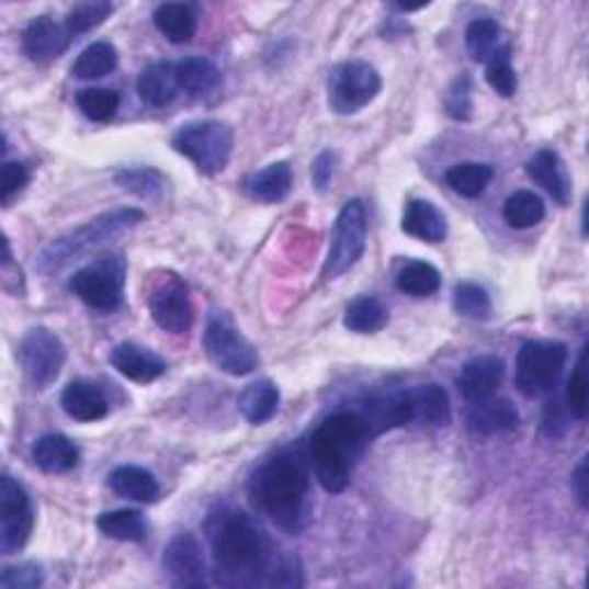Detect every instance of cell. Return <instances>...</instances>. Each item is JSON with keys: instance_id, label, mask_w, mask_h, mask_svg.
Here are the masks:
<instances>
[{"instance_id": "cell-42", "label": "cell", "mask_w": 589, "mask_h": 589, "mask_svg": "<svg viewBox=\"0 0 589 589\" xmlns=\"http://www.w3.org/2000/svg\"><path fill=\"white\" fill-rule=\"evenodd\" d=\"M585 348L580 350V358H578V364H576V371L571 375L569 381V387H567V406H569V412L576 417V419H585L587 417V394H589V383H587V364H585Z\"/></svg>"}, {"instance_id": "cell-34", "label": "cell", "mask_w": 589, "mask_h": 589, "mask_svg": "<svg viewBox=\"0 0 589 589\" xmlns=\"http://www.w3.org/2000/svg\"><path fill=\"white\" fill-rule=\"evenodd\" d=\"M98 528L102 534L117 539V541H132L138 544L148 534L146 518L136 509H115V511H104L98 518Z\"/></svg>"}, {"instance_id": "cell-33", "label": "cell", "mask_w": 589, "mask_h": 589, "mask_svg": "<svg viewBox=\"0 0 589 589\" xmlns=\"http://www.w3.org/2000/svg\"><path fill=\"white\" fill-rule=\"evenodd\" d=\"M492 180V167L479 161H463L444 173V182L452 186L458 196L479 199Z\"/></svg>"}, {"instance_id": "cell-44", "label": "cell", "mask_w": 589, "mask_h": 589, "mask_svg": "<svg viewBox=\"0 0 589 589\" xmlns=\"http://www.w3.org/2000/svg\"><path fill=\"white\" fill-rule=\"evenodd\" d=\"M446 113L454 121H469L473 117V88H469V77H458L450 92H446Z\"/></svg>"}, {"instance_id": "cell-26", "label": "cell", "mask_w": 589, "mask_h": 589, "mask_svg": "<svg viewBox=\"0 0 589 589\" xmlns=\"http://www.w3.org/2000/svg\"><path fill=\"white\" fill-rule=\"evenodd\" d=\"M293 186V171L286 161H274L268 169L245 180V192L258 203L284 201Z\"/></svg>"}, {"instance_id": "cell-32", "label": "cell", "mask_w": 589, "mask_h": 589, "mask_svg": "<svg viewBox=\"0 0 589 589\" xmlns=\"http://www.w3.org/2000/svg\"><path fill=\"white\" fill-rule=\"evenodd\" d=\"M117 67V49L111 42H92L72 65V75L81 81L104 79Z\"/></svg>"}, {"instance_id": "cell-24", "label": "cell", "mask_w": 589, "mask_h": 589, "mask_svg": "<svg viewBox=\"0 0 589 589\" xmlns=\"http://www.w3.org/2000/svg\"><path fill=\"white\" fill-rule=\"evenodd\" d=\"M400 228L408 233L410 238H417L421 242H442L446 238V219L442 212L423 199H412L404 212V222Z\"/></svg>"}, {"instance_id": "cell-5", "label": "cell", "mask_w": 589, "mask_h": 589, "mask_svg": "<svg viewBox=\"0 0 589 589\" xmlns=\"http://www.w3.org/2000/svg\"><path fill=\"white\" fill-rule=\"evenodd\" d=\"M233 144V129L222 121L186 123L173 136L175 152L190 159L203 175H217L228 167Z\"/></svg>"}, {"instance_id": "cell-12", "label": "cell", "mask_w": 589, "mask_h": 589, "mask_svg": "<svg viewBox=\"0 0 589 589\" xmlns=\"http://www.w3.org/2000/svg\"><path fill=\"white\" fill-rule=\"evenodd\" d=\"M35 525V511L23 488L14 477L0 479V551L5 555L19 553L29 544Z\"/></svg>"}, {"instance_id": "cell-7", "label": "cell", "mask_w": 589, "mask_h": 589, "mask_svg": "<svg viewBox=\"0 0 589 589\" xmlns=\"http://www.w3.org/2000/svg\"><path fill=\"white\" fill-rule=\"evenodd\" d=\"M125 276H127L125 256L109 253L75 272V276L69 279V291H72L83 304H88L90 309L115 312L117 306L123 304Z\"/></svg>"}, {"instance_id": "cell-36", "label": "cell", "mask_w": 589, "mask_h": 589, "mask_svg": "<svg viewBox=\"0 0 589 589\" xmlns=\"http://www.w3.org/2000/svg\"><path fill=\"white\" fill-rule=\"evenodd\" d=\"M396 286L400 293L412 295V297H429L440 291L442 276L438 268H433L427 261H412L396 276Z\"/></svg>"}, {"instance_id": "cell-6", "label": "cell", "mask_w": 589, "mask_h": 589, "mask_svg": "<svg viewBox=\"0 0 589 589\" xmlns=\"http://www.w3.org/2000/svg\"><path fill=\"white\" fill-rule=\"evenodd\" d=\"M569 350L562 341H528L516 358V387L525 398L551 394L567 366Z\"/></svg>"}, {"instance_id": "cell-31", "label": "cell", "mask_w": 589, "mask_h": 589, "mask_svg": "<svg viewBox=\"0 0 589 589\" xmlns=\"http://www.w3.org/2000/svg\"><path fill=\"white\" fill-rule=\"evenodd\" d=\"M465 46L475 63H488L498 56L507 44H502V29L495 19H475L465 31Z\"/></svg>"}, {"instance_id": "cell-35", "label": "cell", "mask_w": 589, "mask_h": 589, "mask_svg": "<svg viewBox=\"0 0 589 589\" xmlns=\"http://www.w3.org/2000/svg\"><path fill=\"white\" fill-rule=\"evenodd\" d=\"M502 217L511 228L525 230V228L536 226L539 222H544L546 205H544V201H541V196H536L534 192L521 190L507 199Z\"/></svg>"}, {"instance_id": "cell-40", "label": "cell", "mask_w": 589, "mask_h": 589, "mask_svg": "<svg viewBox=\"0 0 589 589\" xmlns=\"http://www.w3.org/2000/svg\"><path fill=\"white\" fill-rule=\"evenodd\" d=\"M454 309L458 316L469 320H488L492 314V302L488 291L479 284H458L454 288Z\"/></svg>"}, {"instance_id": "cell-17", "label": "cell", "mask_w": 589, "mask_h": 589, "mask_svg": "<svg viewBox=\"0 0 589 589\" xmlns=\"http://www.w3.org/2000/svg\"><path fill=\"white\" fill-rule=\"evenodd\" d=\"M69 39L65 26H58L52 16H35L23 31V52L33 63L46 65L63 56Z\"/></svg>"}, {"instance_id": "cell-10", "label": "cell", "mask_w": 589, "mask_h": 589, "mask_svg": "<svg viewBox=\"0 0 589 589\" xmlns=\"http://www.w3.org/2000/svg\"><path fill=\"white\" fill-rule=\"evenodd\" d=\"M329 106L339 115H352L381 95L383 79L378 69L364 60L339 65L329 77Z\"/></svg>"}, {"instance_id": "cell-15", "label": "cell", "mask_w": 589, "mask_h": 589, "mask_svg": "<svg viewBox=\"0 0 589 589\" xmlns=\"http://www.w3.org/2000/svg\"><path fill=\"white\" fill-rule=\"evenodd\" d=\"M109 362L117 373L123 375V378H127L132 383H138V385L155 383L169 369L167 362H163L157 355V352H152V350H148L144 346L129 343V341L117 343L111 350Z\"/></svg>"}, {"instance_id": "cell-8", "label": "cell", "mask_w": 589, "mask_h": 589, "mask_svg": "<svg viewBox=\"0 0 589 589\" xmlns=\"http://www.w3.org/2000/svg\"><path fill=\"white\" fill-rule=\"evenodd\" d=\"M203 348L212 364L228 375H235V378L249 375L258 366L253 343L224 314H215L207 320Z\"/></svg>"}, {"instance_id": "cell-48", "label": "cell", "mask_w": 589, "mask_h": 589, "mask_svg": "<svg viewBox=\"0 0 589 589\" xmlns=\"http://www.w3.org/2000/svg\"><path fill=\"white\" fill-rule=\"evenodd\" d=\"M571 484H574V492H576L580 507H587V456H582L578 467L574 469Z\"/></svg>"}, {"instance_id": "cell-38", "label": "cell", "mask_w": 589, "mask_h": 589, "mask_svg": "<svg viewBox=\"0 0 589 589\" xmlns=\"http://www.w3.org/2000/svg\"><path fill=\"white\" fill-rule=\"evenodd\" d=\"M115 182L123 186L125 192H132L140 199L157 201L163 194V175L157 169L138 167V169H123L115 173Z\"/></svg>"}, {"instance_id": "cell-1", "label": "cell", "mask_w": 589, "mask_h": 589, "mask_svg": "<svg viewBox=\"0 0 589 589\" xmlns=\"http://www.w3.org/2000/svg\"><path fill=\"white\" fill-rule=\"evenodd\" d=\"M215 559V580L224 587L265 585L276 551L270 534L245 511L219 505L203 523Z\"/></svg>"}, {"instance_id": "cell-2", "label": "cell", "mask_w": 589, "mask_h": 589, "mask_svg": "<svg viewBox=\"0 0 589 589\" xmlns=\"http://www.w3.org/2000/svg\"><path fill=\"white\" fill-rule=\"evenodd\" d=\"M312 479L299 454L281 452L258 465L249 479L251 505L284 532L297 534L309 518Z\"/></svg>"}, {"instance_id": "cell-30", "label": "cell", "mask_w": 589, "mask_h": 589, "mask_svg": "<svg viewBox=\"0 0 589 589\" xmlns=\"http://www.w3.org/2000/svg\"><path fill=\"white\" fill-rule=\"evenodd\" d=\"M389 322V314L385 309V304L378 297L362 295L358 299H352L346 306L343 314V325L350 332L358 335H375Z\"/></svg>"}, {"instance_id": "cell-23", "label": "cell", "mask_w": 589, "mask_h": 589, "mask_svg": "<svg viewBox=\"0 0 589 589\" xmlns=\"http://www.w3.org/2000/svg\"><path fill=\"white\" fill-rule=\"evenodd\" d=\"M136 90H138V98L148 106H157V109L169 106L180 90L175 65L163 63V60L150 63L144 72H140Z\"/></svg>"}, {"instance_id": "cell-18", "label": "cell", "mask_w": 589, "mask_h": 589, "mask_svg": "<svg viewBox=\"0 0 589 589\" xmlns=\"http://www.w3.org/2000/svg\"><path fill=\"white\" fill-rule=\"evenodd\" d=\"M521 423V415H518L516 406L509 398H486L473 406L467 412V429L475 435H502L511 433Z\"/></svg>"}, {"instance_id": "cell-27", "label": "cell", "mask_w": 589, "mask_h": 589, "mask_svg": "<svg viewBox=\"0 0 589 589\" xmlns=\"http://www.w3.org/2000/svg\"><path fill=\"white\" fill-rule=\"evenodd\" d=\"M175 75H178L180 90H184L186 95H192V98L207 95V92L215 90L222 81L219 67L203 56H190L180 60L175 65Z\"/></svg>"}, {"instance_id": "cell-16", "label": "cell", "mask_w": 589, "mask_h": 589, "mask_svg": "<svg viewBox=\"0 0 589 589\" xmlns=\"http://www.w3.org/2000/svg\"><path fill=\"white\" fill-rule=\"evenodd\" d=\"M505 381V362L498 355H479L465 362L458 375V389L469 404L492 398Z\"/></svg>"}, {"instance_id": "cell-13", "label": "cell", "mask_w": 589, "mask_h": 589, "mask_svg": "<svg viewBox=\"0 0 589 589\" xmlns=\"http://www.w3.org/2000/svg\"><path fill=\"white\" fill-rule=\"evenodd\" d=\"M148 309L152 320L171 335L190 332L194 325V306L190 288L175 274H167L152 286L148 295Z\"/></svg>"}, {"instance_id": "cell-28", "label": "cell", "mask_w": 589, "mask_h": 589, "mask_svg": "<svg viewBox=\"0 0 589 589\" xmlns=\"http://www.w3.org/2000/svg\"><path fill=\"white\" fill-rule=\"evenodd\" d=\"M279 404H281L279 387L272 381H256L240 394L238 408L249 423L261 427V423H268L276 415Z\"/></svg>"}, {"instance_id": "cell-20", "label": "cell", "mask_w": 589, "mask_h": 589, "mask_svg": "<svg viewBox=\"0 0 589 589\" xmlns=\"http://www.w3.org/2000/svg\"><path fill=\"white\" fill-rule=\"evenodd\" d=\"M525 171L541 186V190L548 192V196L557 205H569V201H571V180H569L567 169H564V163H562L557 152H553V150L534 152L532 159L528 161Z\"/></svg>"}, {"instance_id": "cell-29", "label": "cell", "mask_w": 589, "mask_h": 589, "mask_svg": "<svg viewBox=\"0 0 589 589\" xmlns=\"http://www.w3.org/2000/svg\"><path fill=\"white\" fill-rule=\"evenodd\" d=\"M152 21L157 31L173 44H186L196 35V14L192 5L163 3L155 10Z\"/></svg>"}, {"instance_id": "cell-4", "label": "cell", "mask_w": 589, "mask_h": 589, "mask_svg": "<svg viewBox=\"0 0 589 589\" xmlns=\"http://www.w3.org/2000/svg\"><path fill=\"white\" fill-rule=\"evenodd\" d=\"M144 222V212L136 207H123L106 212V215L88 222L86 226L63 235V238L54 240L49 247L42 249L37 256L35 268L44 274H52L63 270L72 261H79L81 256H88L106 245H111L115 238H121L127 230L136 228Z\"/></svg>"}, {"instance_id": "cell-19", "label": "cell", "mask_w": 589, "mask_h": 589, "mask_svg": "<svg viewBox=\"0 0 589 589\" xmlns=\"http://www.w3.org/2000/svg\"><path fill=\"white\" fill-rule=\"evenodd\" d=\"M410 423H427V427H450L452 406L446 392L435 385H419L404 392Z\"/></svg>"}, {"instance_id": "cell-3", "label": "cell", "mask_w": 589, "mask_h": 589, "mask_svg": "<svg viewBox=\"0 0 589 589\" xmlns=\"http://www.w3.org/2000/svg\"><path fill=\"white\" fill-rule=\"evenodd\" d=\"M371 435L355 410L329 415L309 440V461L327 492H343Z\"/></svg>"}, {"instance_id": "cell-45", "label": "cell", "mask_w": 589, "mask_h": 589, "mask_svg": "<svg viewBox=\"0 0 589 589\" xmlns=\"http://www.w3.org/2000/svg\"><path fill=\"white\" fill-rule=\"evenodd\" d=\"M302 564L295 555H279L272 564L268 587H302Z\"/></svg>"}, {"instance_id": "cell-39", "label": "cell", "mask_w": 589, "mask_h": 589, "mask_svg": "<svg viewBox=\"0 0 589 589\" xmlns=\"http://www.w3.org/2000/svg\"><path fill=\"white\" fill-rule=\"evenodd\" d=\"M113 10L115 8L113 3H109V0H90V3H81L67 14L65 31L69 33V37L83 35L92 29L102 26V23L113 14Z\"/></svg>"}, {"instance_id": "cell-22", "label": "cell", "mask_w": 589, "mask_h": 589, "mask_svg": "<svg viewBox=\"0 0 589 589\" xmlns=\"http://www.w3.org/2000/svg\"><path fill=\"white\" fill-rule=\"evenodd\" d=\"M33 461L46 475H65L79 465V450L69 438L49 433L33 444Z\"/></svg>"}, {"instance_id": "cell-14", "label": "cell", "mask_w": 589, "mask_h": 589, "mask_svg": "<svg viewBox=\"0 0 589 589\" xmlns=\"http://www.w3.org/2000/svg\"><path fill=\"white\" fill-rule=\"evenodd\" d=\"M163 571L175 587H203L207 564L201 541L192 532L175 534L163 548Z\"/></svg>"}, {"instance_id": "cell-41", "label": "cell", "mask_w": 589, "mask_h": 589, "mask_svg": "<svg viewBox=\"0 0 589 589\" xmlns=\"http://www.w3.org/2000/svg\"><path fill=\"white\" fill-rule=\"evenodd\" d=\"M486 83L495 92H498L500 98H513V92L518 88V79H516V72L511 67L509 46H505V49L498 56H492L486 63Z\"/></svg>"}, {"instance_id": "cell-46", "label": "cell", "mask_w": 589, "mask_h": 589, "mask_svg": "<svg viewBox=\"0 0 589 589\" xmlns=\"http://www.w3.org/2000/svg\"><path fill=\"white\" fill-rule=\"evenodd\" d=\"M29 169L21 161H5L0 171V201L10 205V201L29 184Z\"/></svg>"}, {"instance_id": "cell-47", "label": "cell", "mask_w": 589, "mask_h": 589, "mask_svg": "<svg viewBox=\"0 0 589 589\" xmlns=\"http://www.w3.org/2000/svg\"><path fill=\"white\" fill-rule=\"evenodd\" d=\"M335 167H337V155L332 150H322L314 163H312V180L318 192H327L329 182L335 178Z\"/></svg>"}, {"instance_id": "cell-11", "label": "cell", "mask_w": 589, "mask_h": 589, "mask_svg": "<svg viewBox=\"0 0 589 589\" xmlns=\"http://www.w3.org/2000/svg\"><path fill=\"white\" fill-rule=\"evenodd\" d=\"M67 350L49 327H33L19 343V362L35 389L52 387L65 366Z\"/></svg>"}, {"instance_id": "cell-21", "label": "cell", "mask_w": 589, "mask_h": 589, "mask_svg": "<svg viewBox=\"0 0 589 589\" xmlns=\"http://www.w3.org/2000/svg\"><path fill=\"white\" fill-rule=\"evenodd\" d=\"M60 406L69 419L81 423L100 421L109 415V400L104 392L88 381L69 383L60 396Z\"/></svg>"}, {"instance_id": "cell-37", "label": "cell", "mask_w": 589, "mask_h": 589, "mask_svg": "<svg viewBox=\"0 0 589 589\" xmlns=\"http://www.w3.org/2000/svg\"><path fill=\"white\" fill-rule=\"evenodd\" d=\"M77 104L88 121L109 123L115 115L117 106H121V95L109 88H86V90H79Z\"/></svg>"}, {"instance_id": "cell-9", "label": "cell", "mask_w": 589, "mask_h": 589, "mask_svg": "<svg viewBox=\"0 0 589 589\" xmlns=\"http://www.w3.org/2000/svg\"><path fill=\"white\" fill-rule=\"evenodd\" d=\"M366 249V209L360 199L348 201L335 224L332 245L322 265V279L332 281L360 263Z\"/></svg>"}, {"instance_id": "cell-43", "label": "cell", "mask_w": 589, "mask_h": 589, "mask_svg": "<svg viewBox=\"0 0 589 589\" xmlns=\"http://www.w3.org/2000/svg\"><path fill=\"white\" fill-rule=\"evenodd\" d=\"M44 582V571L35 562H21L5 567L0 574V585L5 589H35Z\"/></svg>"}, {"instance_id": "cell-25", "label": "cell", "mask_w": 589, "mask_h": 589, "mask_svg": "<svg viewBox=\"0 0 589 589\" xmlns=\"http://www.w3.org/2000/svg\"><path fill=\"white\" fill-rule=\"evenodd\" d=\"M109 486L115 495H121V498H127L134 502L152 505L159 498V482L155 479L152 473H148V469L138 465L115 467L109 475Z\"/></svg>"}]
</instances>
